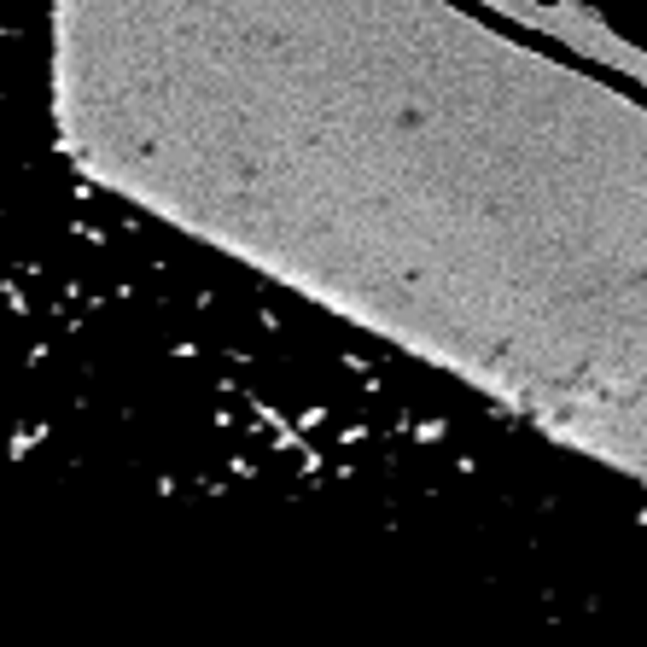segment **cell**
<instances>
[{"instance_id":"cell-1","label":"cell","mask_w":647,"mask_h":647,"mask_svg":"<svg viewBox=\"0 0 647 647\" xmlns=\"http://www.w3.org/2000/svg\"><path fill=\"white\" fill-rule=\"evenodd\" d=\"M0 455L187 496L508 502L519 426L70 158L53 0H0Z\"/></svg>"}]
</instances>
